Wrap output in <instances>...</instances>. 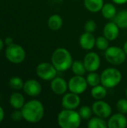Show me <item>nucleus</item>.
<instances>
[{"instance_id":"nucleus-1","label":"nucleus","mask_w":127,"mask_h":128,"mask_svg":"<svg viewBox=\"0 0 127 128\" xmlns=\"http://www.w3.org/2000/svg\"><path fill=\"white\" fill-rule=\"evenodd\" d=\"M22 118L30 123L39 122L44 116V107L37 100H31L24 104L22 108Z\"/></svg>"},{"instance_id":"nucleus-22","label":"nucleus","mask_w":127,"mask_h":128,"mask_svg":"<svg viewBox=\"0 0 127 128\" xmlns=\"http://www.w3.org/2000/svg\"><path fill=\"white\" fill-rule=\"evenodd\" d=\"M113 21L120 28H127V10H122L118 12Z\"/></svg>"},{"instance_id":"nucleus-8","label":"nucleus","mask_w":127,"mask_h":128,"mask_svg":"<svg viewBox=\"0 0 127 128\" xmlns=\"http://www.w3.org/2000/svg\"><path fill=\"white\" fill-rule=\"evenodd\" d=\"M88 86V84L86 78H85L84 76L74 75L68 81L69 91L79 95L83 94L87 90Z\"/></svg>"},{"instance_id":"nucleus-33","label":"nucleus","mask_w":127,"mask_h":128,"mask_svg":"<svg viewBox=\"0 0 127 128\" xmlns=\"http://www.w3.org/2000/svg\"><path fill=\"white\" fill-rule=\"evenodd\" d=\"M4 44L7 46H9V45L12 44H13V39L11 38H6L5 40H4Z\"/></svg>"},{"instance_id":"nucleus-30","label":"nucleus","mask_w":127,"mask_h":128,"mask_svg":"<svg viewBox=\"0 0 127 128\" xmlns=\"http://www.w3.org/2000/svg\"><path fill=\"white\" fill-rule=\"evenodd\" d=\"M84 28L87 32L94 33L97 29V23L94 20H89L85 23Z\"/></svg>"},{"instance_id":"nucleus-31","label":"nucleus","mask_w":127,"mask_h":128,"mask_svg":"<svg viewBox=\"0 0 127 128\" xmlns=\"http://www.w3.org/2000/svg\"><path fill=\"white\" fill-rule=\"evenodd\" d=\"M12 119L13 121H16V122H18L19 120H21V118H22V112L21 111H19V110H16L14 111L13 113H12Z\"/></svg>"},{"instance_id":"nucleus-14","label":"nucleus","mask_w":127,"mask_h":128,"mask_svg":"<svg viewBox=\"0 0 127 128\" xmlns=\"http://www.w3.org/2000/svg\"><path fill=\"white\" fill-rule=\"evenodd\" d=\"M109 128H125L127 126V118L124 114L118 112L112 115L107 122Z\"/></svg>"},{"instance_id":"nucleus-25","label":"nucleus","mask_w":127,"mask_h":128,"mask_svg":"<svg viewBox=\"0 0 127 128\" xmlns=\"http://www.w3.org/2000/svg\"><path fill=\"white\" fill-rule=\"evenodd\" d=\"M86 80H87L88 86H90L91 87H94V86L101 84L100 75L99 74L96 73V71L89 72V74L86 76Z\"/></svg>"},{"instance_id":"nucleus-27","label":"nucleus","mask_w":127,"mask_h":128,"mask_svg":"<svg viewBox=\"0 0 127 128\" xmlns=\"http://www.w3.org/2000/svg\"><path fill=\"white\" fill-rule=\"evenodd\" d=\"M79 113L83 120H89L92 117L93 110L88 106H83L79 110Z\"/></svg>"},{"instance_id":"nucleus-9","label":"nucleus","mask_w":127,"mask_h":128,"mask_svg":"<svg viewBox=\"0 0 127 128\" xmlns=\"http://www.w3.org/2000/svg\"><path fill=\"white\" fill-rule=\"evenodd\" d=\"M91 109L93 110V113L96 116L103 118L104 119L109 118L112 116V106L103 100H99L94 102L91 106Z\"/></svg>"},{"instance_id":"nucleus-2","label":"nucleus","mask_w":127,"mask_h":128,"mask_svg":"<svg viewBox=\"0 0 127 128\" xmlns=\"http://www.w3.org/2000/svg\"><path fill=\"white\" fill-rule=\"evenodd\" d=\"M51 62L57 70L61 72L70 69L73 62L71 53L68 50L63 47H59L54 50L51 57Z\"/></svg>"},{"instance_id":"nucleus-13","label":"nucleus","mask_w":127,"mask_h":128,"mask_svg":"<svg viewBox=\"0 0 127 128\" xmlns=\"http://www.w3.org/2000/svg\"><path fill=\"white\" fill-rule=\"evenodd\" d=\"M23 91L24 92L31 96L36 97L38 96L42 91V87L40 82L35 80H28L23 85Z\"/></svg>"},{"instance_id":"nucleus-5","label":"nucleus","mask_w":127,"mask_h":128,"mask_svg":"<svg viewBox=\"0 0 127 128\" xmlns=\"http://www.w3.org/2000/svg\"><path fill=\"white\" fill-rule=\"evenodd\" d=\"M105 58L111 64L121 65L126 61L127 55L123 48L112 46H109L105 51Z\"/></svg>"},{"instance_id":"nucleus-20","label":"nucleus","mask_w":127,"mask_h":128,"mask_svg":"<svg viewBox=\"0 0 127 128\" xmlns=\"http://www.w3.org/2000/svg\"><path fill=\"white\" fill-rule=\"evenodd\" d=\"M48 26L52 31L59 30L63 26V19L58 14H52L48 19Z\"/></svg>"},{"instance_id":"nucleus-10","label":"nucleus","mask_w":127,"mask_h":128,"mask_svg":"<svg viewBox=\"0 0 127 128\" xmlns=\"http://www.w3.org/2000/svg\"><path fill=\"white\" fill-rule=\"evenodd\" d=\"M83 63L85 64L87 71L88 72L97 71V70H99L101 64L100 57L95 52H89L85 55L83 59Z\"/></svg>"},{"instance_id":"nucleus-23","label":"nucleus","mask_w":127,"mask_h":128,"mask_svg":"<svg viewBox=\"0 0 127 128\" xmlns=\"http://www.w3.org/2000/svg\"><path fill=\"white\" fill-rule=\"evenodd\" d=\"M88 128H107L108 124L107 122L105 121L104 118L96 116L91 117L88 122Z\"/></svg>"},{"instance_id":"nucleus-29","label":"nucleus","mask_w":127,"mask_h":128,"mask_svg":"<svg viewBox=\"0 0 127 128\" xmlns=\"http://www.w3.org/2000/svg\"><path fill=\"white\" fill-rule=\"evenodd\" d=\"M116 108L118 112L126 115L127 114V99L121 98L116 104Z\"/></svg>"},{"instance_id":"nucleus-6","label":"nucleus","mask_w":127,"mask_h":128,"mask_svg":"<svg viewBox=\"0 0 127 128\" xmlns=\"http://www.w3.org/2000/svg\"><path fill=\"white\" fill-rule=\"evenodd\" d=\"M5 56L10 62L19 64L24 61L25 58V52L21 46L12 44L7 46L5 50Z\"/></svg>"},{"instance_id":"nucleus-19","label":"nucleus","mask_w":127,"mask_h":128,"mask_svg":"<svg viewBox=\"0 0 127 128\" xmlns=\"http://www.w3.org/2000/svg\"><path fill=\"white\" fill-rule=\"evenodd\" d=\"M107 89L108 88L103 86L102 84L94 86L92 87V89L91 91V97L95 100H103L107 95Z\"/></svg>"},{"instance_id":"nucleus-24","label":"nucleus","mask_w":127,"mask_h":128,"mask_svg":"<svg viewBox=\"0 0 127 128\" xmlns=\"http://www.w3.org/2000/svg\"><path fill=\"white\" fill-rule=\"evenodd\" d=\"M71 70L74 74V75L78 76H84L87 71L83 62L81 61H74L71 66Z\"/></svg>"},{"instance_id":"nucleus-3","label":"nucleus","mask_w":127,"mask_h":128,"mask_svg":"<svg viewBox=\"0 0 127 128\" xmlns=\"http://www.w3.org/2000/svg\"><path fill=\"white\" fill-rule=\"evenodd\" d=\"M82 118L79 112L75 110L64 109L57 117V122L61 128H78L82 123Z\"/></svg>"},{"instance_id":"nucleus-37","label":"nucleus","mask_w":127,"mask_h":128,"mask_svg":"<svg viewBox=\"0 0 127 128\" xmlns=\"http://www.w3.org/2000/svg\"><path fill=\"white\" fill-rule=\"evenodd\" d=\"M125 94H126V96H127V88H126V92H125Z\"/></svg>"},{"instance_id":"nucleus-4","label":"nucleus","mask_w":127,"mask_h":128,"mask_svg":"<svg viewBox=\"0 0 127 128\" xmlns=\"http://www.w3.org/2000/svg\"><path fill=\"white\" fill-rule=\"evenodd\" d=\"M101 84L107 88H113L118 86L122 80L121 72L115 68H106L100 74Z\"/></svg>"},{"instance_id":"nucleus-17","label":"nucleus","mask_w":127,"mask_h":128,"mask_svg":"<svg viewBox=\"0 0 127 128\" xmlns=\"http://www.w3.org/2000/svg\"><path fill=\"white\" fill-rule=\"evenodd\" d=\"M100 11L103 16L107 20H113L118 13L115 5L110 2L104 3Z\"/></svg>"},{"instance_id":"nucleus-18","label":"nucleus","mask_w":127,"mask_h":128,"mask_svg":"<svg viewBox=\"0 0 127 128\" xmlns=\"http://www.w3.org/2000/svg\"><path fill=\"white\" fill-rule=\"evenodd\" d=\"M103 4L104 0H84V5L85 8L91 13L100 11Z\"/></svg>"},{"instance_id":"nucleus-11","label":"nucleus","mask_w":127,"mask_h":128,"mask_svg":"<svg viewBox=\"0 0 127 128\" xmlns=\"http://www.w3.org/2000/svg\"><path fill=\"white\" fill-rule=\"evenodd\" d=\"M81 104V98L79 94L68 92L63 95L61 99V106L64 109L67 110H76Z\"/></svg>"},{"instance_id":"nucleus-16","label":"nucleus","mask_w":127,"mask_h":128,"mask_svg":"<svg viewBox=\"0 0 127 128\" xmlns=\"http://www.w3.org/2000/svg\"><path fill=\"white\" fill-rule=\"evenodd\" d=\"M96 38L93 33L84 32L79 38L80 46L85 50H91L95 46Z\"/></svg>"},{"instance_id":"nucleus-15","label":"nucleus","mask_w":127,"mask_h":128,"mask_svg":"<svg viewBox=\"0 0 127 128\" xmlns=\"http://www.w3.org/2000/svg\"><path fill=\"white\" fill-rule=\"evenodd\" d=\"M120 34L119 26L114 22H107L103 28V36H105L109 41L116 40Z\"/></svg>"},{"instance_id":"nucleus-32","label":"nucleus","mask_w":127,"mask_h":128,"mask_svg":"<svg viewBox=\"0 0 127 128\" xmlns=\"http://www.w3.org/2000/svg\"><path fill=\"white\" fill-rule=\"evenodd\" d=\"M116 4H124L127 3V0H112Z\"/></svg>"},{"instance_id":"nucleus-12","label":"nucleus","mask_w":127,"mask_h":128,"mask_svg":"<svg viewBox=\"0 0 127 128\" xmlns=\"http://www.w3.org/2000/svg\"><path fill=\"white\" fill-rule=\"evenodd\" d=\"M50 87L55 94L64 95L68 90V82L62 77L55 76L51 80Z\"/></svg>"},{"instance_id":"nucleus-28","label":"nucleus","mask_w":127,"mask_h":128,"mask_svg":"<svg viewBox=\"0 0 127 128\" xmlns=\"http://www.w3.org/2000/svg\"><path fill=\"white\" fill-rule=\"evenodd\" d=\"M23 85H24V83H23L22 79L18 76H14V77L11 78L9 82L10 87L15 90H19V89L22 88Z\"/></svg>"},{"instance_id":"nucleus-35","label":"nucleus","mask_w":127,"mask_h":128,"mask_svg":"<svg viewBox=\"0 0 127 128\" xmlns=\"http://www.w3.org/2000/svg\"><path fill=\"white\" fill-rule=\"evenodd\" d=\"M123 50L124 51V52L126 53V55L127 56V40L124 44V46H123Z\"/></svg>"},{"instance_id":"nucleus-26","label":"nucleus","mask_w":127,"mask_h":128,"mask_svg":"<svg viewBox=\"0 0 127 128\" xmlns=\"http://www.w3.org/2000/svg\"><path fill=\"white\" fill-rule=\"evenodd\" d=\"M95 46L102 51H106L109 47V40L105 36H99L96 38Z\"/></svg>"},{"instance_id":"nucleus-36","label":"nucleus","mask_w":127,"mask_h":128,"mask_svg":"<svg viewBox=\"0 0 127 128\" xmlns=\"http://www.w3.org/2000/svg\"><path fill=\"white\" fill-rule=\"evenodd\" d=\"M3 47H4V42L2 40L0 39V51L3 49Z\"/></svg>"},{"instance_id":"nucleus-34","label":"nucleus","mask_w":127,"mask_h":128,"mask_svg":"<svg viewBox=\"0 0 127 128\" xmlns=\"http://www.w3.org/2000/svg\"><path fill=\"white\" fill-rule=\"evenodd\" d=\"M4 110H3V109L0 106V123L1 122V121L3 120V118H4Z\"/></svg>"},{"instance_id":"nucleus-21","label":"nucleus","mask_w":127,"mask_h":128,"mask_svg":"<svg viewBox=\"0 0 127 128\" xmlns=\"http://www.w3.org/2000/svg\"><path fill=\"white\" fill-rule=\"evenodd\" d=\"M10 104L16 110L22 109L25 104V98L20 93H13L10 97Z\"/></svg>"},{"instance_id":"nucleus-7","label":"nucleus","mask_w":127,"mask_h":128,"mask_svg":"<svg viewBox=\"0 0 127 128\" xmlns=\"http://www.w3.org/2000/svg\"><path fill=\"white\" fill-rule=\"evenodd\" d=\"M57 69L52 63L42 62L39 64L36 68L37 76L45 81H51L57 75Z\"/></svg>"}]
</instances>
